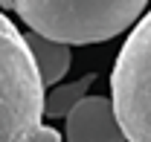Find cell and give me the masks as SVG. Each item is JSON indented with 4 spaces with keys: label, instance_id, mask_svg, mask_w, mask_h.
Here are the masks:
<instances>
[{
    "label": "cell",
    "instance_id": "3",
    "mask_svg": "<svg viewBox=\"0 0 151 142\" xmlns=\"http://www.w3.org/2000/svg\"><path fill=\"white\" fill-rule=\"evenodd\" d=\"M111 99L128 142H151V9L113 61Z\"/></svg>",
    "mask_w": 151,
    "mask_h": 142
},
{
    "label": "cell",
    "instance_id": "6",
    "mask_svg": "<svg viewBox=\"0 0 151 142\" xmlns=\"http://www.w3.org/2000/svg\"><path fill=\"white\" fill-rule=\"evenodd\" d=\"M93 78H96L93 72H87V75H81L78 81H73V84L55 87L50 96H47V116H52V119H67L76 107L87 99L84 93H87V87L93 84Z\"/></svg>",
    "mask_w": 151,
    "mask_h": 142
},
{
    "label": "cell",
    "instance_id": "4",
    "mask_svg": "<svg viewBox=\"0 0 151 142\" xmlns=\"http://www.w3.org/2000/svg\"><path fill=\"white\" fill-rule=\"evenodd\" d=\"M67 142H128L113 99L87 96L67 116Z\"/></svg>",
    "mask_w": 151,
    "mask_h": 142
},
{
    "label": "cell",
    "instance_id": "7",
    "mask_svg": "<svg viewBox=\"0 0 151 142\" xmlns=\"http://www.w3.org/2000/svg\"><path fill=\"white\" fill-rule=\"evenodd\" d=\"M32 142H61V133H58L55 128H50V125H44L41 131L35 133V139Z\"/></svg>",
    "mask_w": 151,
    "mask_h": 142
},
{
    "label": "cell",
    "instance_id": "1",
    "mask_svg": "<svg viewBox=\"0 0 151 142\" xmlns=\"http://www.w3.org/2000/svg\"><path fill=\"white\" fill-rule=\"evenodd\" d=\"M29 32L67 44H102L145 18L148 0H12Z\"/></svg>",
    "mask_w": 151,
    "mask_h": 142
},
{
    "label": "cell",
    "instance_id": "5",
    "mask_svg": "<svg viewBox=\"0 0 151 142\" xmlns=\"http://www.w3.org/2000/svg\"><path fill=\"white\" fill-rule=\"evenodd\" d=\"M26 44H29V49H32V58H35L38 64V72H41V78H44V87H52L58 84L67 70H70V47L67 44H58V41H50V38L38 35V32H29L26 35Z\"/></svg>",
    "mask_w": 151,
    "mask_h": 142
},
{
    "label": "cell",
    "instance_id": "2",
    "mask_svg": "<svg viewBox=\"0 0 151 142\" xmlns=\"http://www.w3.org/2000/svg\"><path fill=\"white\" fill-rule=\"evenodd\" d=\"M47 116L44 78L38 72L26 35L0 18V142H32Z\"/></svg>",
    "mask_w": 151,
    "mask_h": 142
}]
</instances>
